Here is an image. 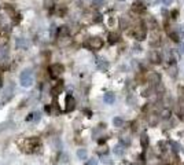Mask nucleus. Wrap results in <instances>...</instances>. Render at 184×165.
<instances>
[{
    "label": "nucleus",
    "mask_w": 184,
    "mask_h": 165,
    "mask_svg": "<svg viewBox=\"0 0 184 165\" xmlns=\"http://www.w3.org/2000/svg\"><path fill=\"white\" fill-rule=\"evenodd\" d=\"M19 83H21V85L22 87H30L33 84V76H32V70L30 69H26L24 70L22 73H21V76H19Z\"/></svg>",
    "instance_id": "obj_1"
},
{
    "label": "nucleus",
    "mask_w": 184,
    "mask_h": 165,
    "mask_svg": "<svg viewBox=\"0 0 184 165\" xmlns=\"http://www.w3.org/2000/svg\"><path fill=\"white\" fill-rule=\"evenodd\" d=\"M87 47H89L91 50H100L102 47H103V40L100 37H91L88 40V43H87Z\"/></svg>",
    "instance_id": "obj_2"
},
{
    "label": "nucleus",
    "mask_w": 184,
    "mask_h": 165,
    "mask_svg": "<svg viewBox=\"0 0 184 165\" xmlns=\"http://www.w3.org/2000/svg\"><path fill=\"white\" fill-rule=\"evenodd\" d=\"M48 72H50V76L52 77V78H57V77H59L61 74H62L63 66H62L61 64H54V65H51L50 66Z\"/></svg>",
    "instance_id": "obj_3"
},
{
    "label": "nucleus",
    "mask_w": 184,
    "mask_h": 165,
    "mask_svg": "<svg viewBox=\"0 0 184 165\" xmlns=\"http://www.w3.org/2000/svg\"><path fill=\"white\" fill-rule=\"evenodd\" d=\"M74 108H76V99L71 95H67L66 96V108H65V110L69 113V112H73Z\"/></svg>",
    "instance_id": "obj_4"
},
{
    "label": "nucleus",
    "mask_w": 184,
    "mask_h": 165,
    "mask_svg": "<svg viewBox=\"0 0 184 165\" xmlns=\"http://www.w3.org/2000/svg\"><path fill=\"white\" fill-rule=\"evenodd\" d=\"M15 47H17V50H26V48H28V41H26V39L18 37L17 39V43H15Z\"/></svg>",
    "instance_id": "obj_5"
},
{
    "label": "nucleus",
    "mask_w": 184,
    "mask_h": 165,
    "mask_svg": "<svg viewBox=\"0 0 184 165\" xmlns=\"http://www.w3.org/2000/svg\"><path fill=\"white\" fill-rule=\"evenodd\" d=\"M40 113L38 112H33V113H30V114L28 116V118H26V121H29V122H38L40 121Z\"/></svg>",
    "instance_id": "obj_6"
},
{
    "label": "nucleus",
    "mask_w": 184,
    "mask_h": 165,
    "mask_svg": "<svg viewBox=\"0 0 184 165\" xmlns=\"http://www.w3.org/2000/svg\"><path fill=\"white\" fill-rule=\"evenodd\" d=\"M103 101L106 102L107 105H111L115 101V95L113 92H107V94H104V96H103Z\"/></svg>",
    "instance_id": "obj_7"
},
{
    "label": "nucleus",
    "mask_w": 184,
    "mask_h": 165,
    "mask_svg": "<svg viewBox=\"0 0 184 165\" xmlns=\"http://www.w3.org/2000/svg\"><path fill=\"white\" fill-rule=\"evenodd\" d=\"M113 151H114L115 156H118V157H122L124 156V153H125V149L122 145H117V146L113 149Z\"/></svg>",
    "instance_id": "obj_8"
},
{
    "label": "nucleus",
    "mask_w": 184,
    "mask_h": 165,
    "mask_svg": "<svg viewBox=\"0 0 184 165\" xmlns=\"http://www.w3.org/2000/svg\"><path fill=\"white\" fill-rule=\"evenodd\" d=\"M150 59H151V62H154V64H159L161 62V57H159V54L157 51H152L151 54H150Z\"/></svg>",
    "instance_id": "obj_9"
},
{
    "label": "nucleus",
    "mask_w": 184,
    "mask_h": 165,
    "mask_svg": "<svg viewBox=\"0 0 184 165\" xmlns=\"http://www.w3.org/2000/svg\"><path fill=\"white\" fill-rule=\"evenodd\" d=\"M140 143H142V147H144V149L148 146V136H147V133H142V136H140Z\"/></svg>",
    "instance_id": "obj_10"
},
{
    "label": "nucleus",
    "mask_w": 184,
    "mask_h": 165,
    "mask_svg": "<svg viewBox=\"0 0 184 165\" xmlns=\"http://www.w3.org/2000/svg\"><path fill=\"white\" fill-rule=\"evenodd\" d=\"M77 157L80 160H87V157H88V153H87V150L85 149H80V150H77Z\"/></svg>",
    "instance_id": "obj_11"
},
{
    "label": "nucleus",
    "mask_w": 184,
    "mask_h": 165,
    "mask_svg": "<svg viewBox=\"0 0 184 165\" xmlns=\"http://www.w3.org/2000/svg\"><path fill=\"white\" fill-rule=\"evenodd\" d=\"M113 125L117 128H121L124 125V120H122L121 117H114V118H113Z\"/></svg>",
    "instance_id": "obj_12"
},
{
    "label": "nucleus",
    "mask_w": 184,
    "mask_h": 165,
    "mask_svg": "<svg viewBox=\"0 0 184 165\" xmlns=\"http://www.w3.org/2000/svg\"><path fill=\"white\" fill-rule=\"evenodd\" d=\"M117 41H118V34L117 33H110L109 34V43L110 44H114Z\"/></svg>",
    "instance_id": "obj_13"
},
{
    "label": "nucleus",
    "mask_w": 184,
    "mask_h": 165,
    "mask_svg": "<svg viewBox=\"0 0 184 165\" xmlns=\"http://www.w3.org/2000/svg\"><path fill=\"white\" fill-rule=\"evenodd\" d=\"M98 68L106 70L109 68V65H107V62H103V59H98Z\"/></svg>",
    "instance_id": "obj_14"
},
{
    "label": "nucleus",
    "mask_w": 184,
    "mask_h": 165,
    "mask_svg": "<svg viewBox=\"0 0 184 165\" xmlns=\"http://www.w3.org/2000/svg\"><path fill=\"white\" fill-rule=\"evenodd\" d=\"M59 36H65V34H67L69 33V29H67V26H61L59 28Z\"/></svg>",
    "instance_id": "obj_15"
},
{
    "label": "nucleus",
    "mask_w": 184,
    "mask_h": 165,
    "mask_svg": "<svg viewBox=\"0 0 184 165\" xmlns=\"http://www.w3.org/2000/svg\"><path fill=\"white\" fill-rule=\"evenodd\" d=\"M61 91H62V83H59V84H58L57 87H55V88L52 89V94H54V95H58V94H59Z\"/></svg>",
    "instance_id": "obj_16"
},
{
    "label": "nucleus",
    "mask_w": 184,
    "mask_h": 165,
    "mask_svg": "<svg viewBox=\"0 0 184 165\" xmlns=\"http://www.w3.org/2000/svg\"><path fill=\"white\" fill-rule=\"evenodd\" d=\"M169 145H171V146L173 147V150H175V151H179V150H180V146H179V145L176 143V142H173V140H171V142H169Z\"/></svg>",
    "instance_id": "obj_17"
},
{
    "label": "nucleus",
    "mask_w": 184,
    "mask_h": 165,
    "mask_svg": "<svg viewBox=\"0 0 184 165\" xmlns=\"http://www.w3.org/2000/svg\"><path fill=\"white\" fill-rule=\"evenodd\" d=\"M161 116L164 117V118H169L171 117V110H168V109H165L162 113H161Z\"/></svg>",
    "instance_id": "obj_18"
},
{
    "label": "nucleus",
    "mask_w": 184,
    "mask_h": 165,
    "mask_svg": "<svg viewBox=\"0 0 184 165\" xmlns=\"http://www.w3.org/2000/svg\"><path fill=\"white\" fill-rule=\"evenodd\" d=\"M102 161H103L104 164H111V160H110L109 156H103V157H102Z\"/></svg>",
    "instance_id": "obj_19"
},
{
    "label": "nucleus",
    "mask_w": 184,
    "mask_h": 165,
    "mask_svg": "<svg viewBox=\"0 0 184 165\" xmlns=\"http://www.w3.org/2000/svg\"><path fill=\"white\" fill-rule=\"evenodd\" d=\"M177 32H179V34H180V37H181V36H184V25H180V26H179Z\"/></svg>",
    "instance_id": "obj_20"
},
{
    "label": "nucleus",
    "mask_w": 184,
    "mask_h": 165,
    "mask_svg": "<svg viewBox=\"0 0 184 165\" xmlns=\"http://www.w3.org/2000/svg\"><path fill=\"white\" fill-rule=\"evenodd\" d=\"M88 165H98V160H96V158H91L88 161Z\"/></svg>",
    "instance_id": "obj_21"
},
{
    "label": "nucleus",
    "mask_w": 184,
    "mask_h": 165,
    "mask_svg": "<svg viewBox=\"0 0 184 165\" xmlns=\"http://www.w3.org/2000/svg\"><path fill=\"white\" fill-rule=\"evenodd\" d=\"M162 3H164L165 6H171L172 3H173V0H162Z\"/></svg>",
    "instance_id": "obj_22"
},
{
    "label": "nucleus",
    "mask_w": 184,
    "mask_h": 165,
    "mask_svg": "<svg viewBox=\"0 0 184 165\" xmlns=\"http://www.w3.org/2000/svg\"><path fill=\"white\" fill-rule=\"evenodd\" d=\"M179 47H180V50H181V52L184 54V43H180V45H179Z\"/></svg>",
    "instance_id": "obj_23"
},
{
    "label": "nucleus",
    "mask_w": 184,
    "mask_h": 165,
    "mask_svg": "<svg viewBox=\"0 0 184 165\" xmlns=\"http://www.w3.org/2000/svg\"><path fill=\"white\" fill-rule=\"evenodd\" d=\"M120 1H125V0H120Z\"/></svg>",
    "instance_id": "obj_24"
},
{
    "label": "nucleus",
    "mask_w": 184,
    "mask_h": 165,
    "mask_svg": "<svg viewBox=\"0 0 184 165\" xmlns=\"http://www.w3.org/2000/svg\"><path fill=\"white\" fill-rule=\"evenodd\" d=\"M0 108H1V105H0Z\"/></svg>",
    "instance_id": "obj_25"
}]
</instances>
